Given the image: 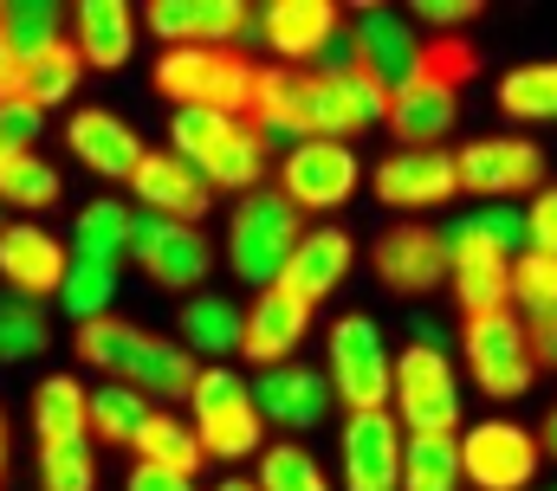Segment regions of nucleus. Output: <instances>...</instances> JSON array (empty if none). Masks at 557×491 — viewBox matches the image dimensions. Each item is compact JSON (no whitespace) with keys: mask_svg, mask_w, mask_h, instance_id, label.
Segmentation results:
<instances>
[{"mask_svg":"<svg viewBox=\"0 0 557 491\" xmlns=\"http://www.w3.org/2000/svg\"><path fill=\"white\" fill-rule=\"evenodd\" d=\"M552 491H557V486H552Z\"/></svg>","mask_w":557,"mask_h":491,"instance_id":"6e6d98bb","label":"nucleus"},{"mask_svg":"<svg viewBox=\"0 0 557 491\" xmlns=\"http://www.w3.org/2000/svg\"><path fill=\"white\" fill-rule=\"evenodd\" d=\"M357 149L350 142H324V136H311V142H298V149H285L278 155V194L298 207V214H337L350 194H357Z\"/></svg>","mask_w":557,"mask_h":491,"instance_id":"9b49d317","label":"nucleus"},{"mask_svg":"<svg viewBox=\"0 0 557 491\" xmlns=\"http://www.w3.org/2000/svg\"><path fill=\"white\" fill-rule=\"evenodd\" d=\"M389 414L403 420V433H460V381H454V363L434 337H416L396 356Z\"/></svg>","mask_w":557,"mask_h":491,"instance_id":"6e6552de","label":"nucleus"},{"mask_svg":"<svg viewBox=\"0 0 557 491\" xmlns=\"http://www.w3.org/2000/svg\"><path fill=\"white\" fill-rule=\"evenodd\" d=\"M39 491H98L91 440H78V446H39Z\"/></svg>","mask_w":557,"mask_h":491,"instance_id":"c03bdc74","label":"nucleus"},{"mask_svg":"<svg viewBox=\"0 0 557 491\" xmlns=\"http://www.w3.org/2000/svg\"><path fill=\"white\" fill-rule=\"evenodd\" d=\"M214 491H260L253 479H227V486H214Z\"/></svg>","mask_w":557,"mask_h":491,"instance_id":"5fc2aeb1","label":"nucleus"},{"mask_svg":"<svg viewBox=\"0 0 557 491\" xmlns=\"http://www.w3.org/2000/svg\"><path fill=\"white\" fill-rule=\"evenodd\" d=\"M149 85L175 104V111H227V117H253V91H260V65L234 46H169L149 65Z\"/></svg>","mask_w":557,"mask_h":491,"instance_id":"7ed1b4c3","label":"nucleus"},{"mask_svg":"<svg viewBox=\"0 0 557 491\" xmlns=\"http://www.w3.org/2000/svg\"><path fill=\"white\" fill-rule=\"evenodd\" d=\"M131 453H137V466H156V473H175V479H195L201 473V433H195V420H182V414H149L143 420V433L131 440Z\"/></svg>","mask_w":557,"mask_h":491,"instance_id":"7c9ffc66","label":"nucleus"},{"mask_svg":"<svg viewBox=\"0 0 557 491\" xmlns=\"http://www.w3.org/2000/svg\"><path fill=\"white\" fill-rule=\"evenodd\" d=\"M454 123H460V85H441V78L416 72V78L396 91L383 129L396 136V149H447Z\"/></svg>","mask_w":557,"mask_h":491,"instance_id":"b1692460","label":"nucleus"},{"mask_svg":"<svg viewBox=\"0 0 557 491\" xmlns=\"http://www.w3.org/2000/svg\"><path fill=\"white\" fill-rule=\"evenodd\" d=\"M512 304H519V317H552L557 311V252L512 259Z\"/></svg>","mask_w":557,"mask_h":491,"instance_id":"37998d69","label":"nucleus"},{"mask_svg":"<svg viewBox=\"0 0 557 491\" xmlns=\"http://www.w3.org/2000/svg\"><path fill=\"white\" fill-rule=\"evenodd\" d=\"M188 414H195V433H201V453L208 459H253L267 453V420L253 407V381L227 363H208L195 394H188Z\"/></svg>","mask_w":557,"mask_h":491,"instance_id":"39448f33","label":"nucleus"},{"mask_svg":"<svg viewBox=\"0 0 557 491\" xmlns=\"http://www.w3.org/2000/svg\"><path fill=\"white\" fill-rule=\"evenodd\" d=\"M143 26L162 39V52L169 46H234L240 52L253 33V7H240V0H149Z\"/></svg>","mask_w":557,"mask_h":491,"instance_id":"f3484780","label":"nucleus"},{"mask_svg":"<svg viewBox=\"0 0 557 491\" xmlns=\"http://www.w3.org/2000/svg\"><path fill=\"white\" fill-rule=\"evenodd\" d=\"M460 356L473 368L480 394L493 401H519L532 381H539V363H532V330L525 317L506 304V311H480V317H460Z\"/></svg>","mask_w":557,"mask_h":491,"instance_id":"0eeeda50","label":"nucleus"},{"mask_svg":"<svg viewBox=\"0 0 557 491\" xmlns=\"http://www.w3.org/2000/svg\"><path fill=\"white\" fill-rule=\"evenodd\" d=\"M403 420L383 407V414H350L344 420V491H403Z\"/></svg>","mask_w":557,"mask_h":491,"instance_id":"2eb2a0df","label":"nucleus"},{"mask_svg":"<svg viewBox=\"0 0 557 491\" xmlns=\"http://www.w3.org/2000/svg\"><path fill=\"white\" fill-rule=\"evenodd\" d=\"M298 240H305V214H298L278 188H253V194L234 201V221H227V265H234L240 285H253V291L278 285V272H285V259L298 252Z\"/></svg>","mask_w":557,"mask_h":491,"instance_id":"20e7f679","label":"nucleus"},{"mask_svg":"<svg viewBox=\"0 0 557 491\" xmlns=\"http://www.w3.org/2000/svg\"><path fill=\"white\" fill-rule=\"evenodd\" d=\"M46 343H52V324L26 304V298H0V363H33V356H46Z\"/></svg>","mask_w":557,"mask_h":491,"instance_id":"a19ab883","label":"nucleus"},{"mask_svg":"<svg viewBox=\"0 0 557 491\" xmlns=\"http://www.w3.org/2000/svg\"><path fill=\"white\" fill-rule=\"evenodd\" d=\"M441 240H447V291H454L460 317H480V311H506L512 304V259L506 252L467 240L454 227H441Z\"/></svg>","mask_w":557,"mask_h":491,"instance_id":"aec40b11","label":"nucleus"},{"mask_svg":"<svg viewBox=\"0 0 557 491\" xmlns=\"http://www.w3.org/2000/svg\"><path fill=\"white\" fill-rule=\"evenodd\" d=\"M131 201L149 207V214H162V221H188V227H201L208 207H214V188H208L175 149H149V155L137 162V175H131Z\"/></svg>","mask_w":557,"mask_h":491,"instance_id":"6ab92c4d","label":"nucleus"},{"mask_svg":"<svg viewBox=\"0 0 557 491\" xmlns=\"http://www.w3.org/2000/svg\"><path fill=\"white\" fill-rule=\"evenodd\" d=\"M72 350H78V363H91L104 381H131L137 394H149V407L188 401L195 381H201V363L175 337H156V330L131 324V317H91V324H78Z\"/></svg>","mask_w":557,"mask_h":491,"instance_id":"f257e3e1","label":"nucleus"},{"mask_svg":"<svg viewBox=\"0 0 557 491\" xmlns=\"http://www.w3.org/2000/svg\"><path fill=\"white\" fill-rule=\"evenodd\" d=\"M344 26H350V20H344L337 0H273V7L260 13V46L278 52V65L311 72V65L331 52V39H337Z\"/></svg>","mask_w":557,"mask_h":491,"instance_id":"4468645a","label":"nucleus"},{"mask_svg":"<svg viewBox=\"0 0 557 491\" xmlns=\"http://www.w3.org/2000/svg\"><path fill=\"white\" fill-rule=\"evenodd\" d=\"M78 78H85V59H78L72 39H59L52 52H39V59L26 65V104L52 111V104H65V98L78 91Z\"/></svg>","mask_w":557,"mask_h":491,"instance_id":"58836bf2","label":"nucleus"},{"mask_svg":"<svg viewBox=\"0 0 557 491\" xmlns=\"http://www.w3.org/2000/svg\"><path fill=\"white\" fill-rule=\"evenodd\" d=\"M409 20L428 26V39H447V33H460L467 20H480V0H416Z\"/></svg>","mask_w":557,"mask_h":491,"instance_id":"49530a36","label":"nucleus"},{"mask_svg":"<svg viewBox=\"0 0 557 491\" xmlns=\"http://www.w3.org/2000/svg\"><path fill=\"white\" fill-rule=\"evenodd\" d=\"M124 491H195V479H175V473H156V466H131V486Z\"/></svg>","mask_w":557,"mask_h":491,"instance_id":"3c124183","label":"nucleus"},{"mask_svg":"<svg viewBox=\"0 0 557 491\" xmlns=\"http://www.w3.org/2000/svg\"><path fill=\"white\" fill-rule=\"evenodd\" d=\"M65 142H72V155L91 168V175H104V181H124L131 188V175H137V162L149 155V142H143L131 123L117 117V111H78V117L65 123Z\"/></svg>","mask_w":557,"mask_h":491,"instance_id":"393cba45","label":"nucleus"},{"mask_svg":"<svg viewBox=\"0 0 557 491\" xmlns=\"http://www.w3.org/2000/svg\"><path fill=\"white\" fill-rule=\"evenodd\" d=\"M376 201L383 207H403V214H428V207H447L460 194V168H454V149H396L376 162Z\"/></svg>","mask_w":557,"mask_h":491,"instance_id":"dca6fc26","label":"nucleus"},{"mask_svg":"<svg viewBox=\"0 0 557 491\" xmlns=\"http://www.w3.org/2000/svg\"><path fill=\"white\" fill-rule=\"evenodd\" d=\"M169 149L221 194H253L267 181V155H273V142L253 123L227 117V111H175L169 117Z\"/></svg>","mask_w":557,"mask_h":491,"instance_id":"f03ea898","label":"nucleus"},{"mask_svg":"<svg viewBox=\"0 0 557 491\" xmlns=\"http://www.w3.org/2000/svg\"><path fill=\"white\" fill-rule=\"evenodd\" d=\"M324 375H331V394L350 407V414H383L396 401V356L383 343V330L370 317H337L331 324V350H324Z\"/></svg>","mask_w":557,"mask_h":491,"instance_id":"423d86ee","label":"nucleus"},{"mask_svg":"<svg viewBox=\"0 0 557 491\" xmlns=\"http://www.w3.org/2000/svg\"><path fill=\"white\" fill-rule=\"evenodd\" d=\"M131 234H137V207L131 201H91L72 221V259H104L124 265L131 259Z\"/></svg>","mask_w":557,"mask_h":491,"instance_id":"2f4dec72","label":"nucleus"},{"mask_svg":"<svg viewBox=\"0 0 557 491\" xmlns=\"http://www.w3.org/2000/svg\"><path fill=\"white\" fill-rule=\"evenodd\" d=\"M0 33L33 65L39 52H52L59 39H72V13L59 0H0Z\"/></svg>","mask_w":557,"mask_h":491,"instance_id":"473e14b6","label":"nucleus"},{"mask_svg":"<svg viewBox=\"0 0 557 491\" xmlns=\"http://www.w3.org/2000/svg\"><path fill=\"white\" fill-rule=\"evenodd\" d=\"M545 466V446L519 420H480L460 433V473L473 491H532Z\"/></svg>","mask_w":557,"mask_h":491,"instance_id":"9d476101","label":"nucleus"},{"mask_svg":"<svg viewBox=\"0 0 557 491\" xmlns=\"http://www.w3.org/2000/svg\"><path fill=\"white\" fill-rule=\"evenodd\" d=\"M65 194L59 168L46 155H0V207L13 214H52Z\"/></svg>","mask_w":557,"mask_h":491,"instance_id":"f704fd0d","label":"nucleus"},{"mask_svg":"<svg viewBox=\"0 0 557 491\" xmlns=\"http://www.w3.org/2000/svg\"><path fill=\"white\" fill-rule=\"evenodd\" d=\"M370 265H376V278H383L396 298H428V291L447 285V240H441V227H428V221H396L389 234H376Z\"/></svg>","mask_w":557,"mask_h":491,"instance_id":"ddd939ff","label":"nucleus"},{"mask_svg":"<svg viewBox=\"0 0 557 491\" xmlns=\"http://www.w3.org/2000/svg\"><path fill=\"white\" fill-rule=\"evenodd\" d=\"M539 446H545V459H557V401L545 407V420H539Z\"/></svg>","mask_w":557,"mask_h":491,"instance_id":"603ef678","label":"nucleus"},{"mask_svg":"<svg viewBox=\"0 0 557 491\" xmlns=\"http://www.w3.org/2000/svg\"><path fill=\"white\" fill-rule=\"evenodd\" d=\"M131 265L156 291H195L214 265V246L201 227L188 221H162V214H137V234H131Z\"/></svg>","mask_w":557,"mask_h":491,"instance_id":"f8f14e48","label":"nucleus"},{"mask_svg":"<svg viewBox=\"0 0 557 491\" xmlns=\"http://www.w3.org/2000/svg\"><path fill=\"white\" fill-rule=\"evenodd\" d=\"M149 414H156L149 394H137L131 381H98V394H91V433H98V446H131Z\"/></svg>","mask_w":557,"mask_h":491,"instance_id":"e433bc0d","label":"nucleus"},{"mask_svg":"<svg viewBox=\"0 0 557 491\" xmlns=\"http://www.w3.org/2000/svg\"><path fill=\"white\" fill-rule=\"evenodd\" d=\"M65 265H72V246L52 240L39 221H13V227H0V285L13 291V298H59V285H65Z\"/></svg>","mask_w":557,"mask_h":491,"instance_id":"a211bd4d","label":"nucleus"},{"mask_svg":"<svg viewBox=\"0 0 557 491\" xmlns=\"http://www.w3.org/2000/svg\"><path fill=\"white\" fill-rule=\"evenodd\" d=\"M33 440L39 446H78V440H91V388L78 375H46L33 388Z\"/></svg>","mask_w":557,"mask_h":491,"instance_id":"c756f323","label":"nucleus"},{"mask_svg":"<svg viewBox=\"0 0 557 491\" xmlns=\"http://www.w3.org/2000/svg\"><path fill=\"white\" fill-rule=\"evenodd\" d=\"M7 453H13V440H7V407H0V479H7Z\"/></svg>","mask_w":557,"mask_h":491,"instance_id":"864d4df0","label":"nucleus"},{"mask_svg":"<svg viewBox=\"0 0 557 491\" xmlns=\"http://www.w3.org/2000/svg\"><path fill=\"white\" fill-rule=\"evenodd\" d=\"M137 26L143 13L124 0H85L72 13V46L85 59V72H124L131 52H137Z\"/></svg>","mask_w":557,"mask_h":491,"instance_id":"a878e982","label":"nucleus"},{"mask_svg":"<svg viewBox=\"0 0 557 491\" xmlns=\"http://www.w3.org/2000/svg\"><path fill=\"white\" fill-rule=\"evenodd\" d=\"M331 375L305 363H278V368H260L253 375V407L267 427H292V433H311L324 414H331Z\"/></svg>","mask_w":557,"mask_h":491,"instance_id":"412c9836","label":"nucleus"},{"mask_svg":"<svg viewBox=\"0 0 557 491\" xmlns=\"http://www.w3.org/2000/svg\"><path fill=\"white\" fill-rule=\"evenodd\" d=\"M117 278H124V265H104V259H72V265H65V285H59V304H65L78 324L111 317Z\"/></svg>","mask_w":557,"mask_h":491,"instance_id":"4c0bfd02","label":"nucleus"},{"mask_svg":"<svg viewBox=\"0 0 557 491\" xmlns=\"http://www.w3.org/2000/svg\"><path fill=\"white\" fill-rule=\"evenodd\" d=\"M305 330H311V304H298L292 291L267 285V291L253 298V311H247V343H240V356L260 363V368H278V363H292V350L305 343Z\"/></svg>","mask_w":557,"mask_h":491,"instance_id":"bb28decb","label":"nucleus"},{"mask_svg":"<svg viewBox=\"0 0 557 491\" xmlns=\"http://www.w3.org/2000/svg\"><path fill=\"white\" fill-rule=\"evenodd\" d=\"M46 136V111L26 104V98H7L0 104V155H33Z\"/></svg>","mask_w":557,"mask_h":491,"instance_id":"a18cd8bd","label":"nucleus"},{"mask_svg":"<svg viewBox=\"0 0 557 491\" xmlns=\"http://www.w3.org/2000/svg\"><path fill=\"white\" fill-rule=\"evenodd\" d=\"M525 227H532V252H557V181H545L525 201Z\"/></svg>","mask_w":557,"mask_h":491,"instance_id":"de8ad7c7","label":"nucleus"},{"mask_svg":"<svg viewBox=\"0 0 557 491\" xmlns=\"http://www.w3.org/2000/svg\"><path fill=\"white\" fill-rule=\"evenodd\" d=\"M454 168H460V194L480 201H519L545 188V149L532 136H473L454 149Z\"/></svg>","mask_w":557,"mask_h":491,"instance_id":"1a4fd4ad","label":"nucleus"},{"mask_svg":"<svg viewBox=\"0 0 557 491\" xmlns=\"http://www.w3.org/2000/svg\"><path fill=\"white\" fill-rule=\"evenodd\" d=\"M175 343L195 356V363H214V356H240L247 343V311L221 291H195L182 311H175Z\"/></svg>","mask_w":557,"mask_h":491,"instance_id":"cd10ccee","label":"nucleus"},{"mask_svg":"<svg viewBox=\"0 0 557 491\" xmlns=\"http://www.w3.org/2000/svg\"><path fill=\"white\" fill-rule=\"evenodd\" d=\"M7 98H26V59L7 46V33H0V104Z\"/></svg>","mask_w":557,"mask_h":491,"instance_id":"8fccbe9b","label":"nucleus"},{"mask_svg":"<svg viewBox=\"0 0 557 491\" xmlns=\"http://www.w3.org/2000/svg\"><path fill=\"white\" fill-rule=\"evenodd\" d=\"M253 486L260 491H331V479H324V466L298 440H278V446L260 453V479Z\"/></svg>","mask_w":557,"mask_h":491,"instance_id":"ea45409f","label":"nucleus"},{"mask_svg":"<svg viewBox=\"0 0 557 491\" xmlns=\"http://www.w3.org/2000/svg\"><path fill=\"white\" fill-rule=\"evenodd\" d=\"M350 265H357V240L344 234V227H305V240H298V252L285 259V272H278V291H292L298 304H324L344 278H350Z\"/></svg>","mask_w":557,"mask_h":491,"instance_id":"5701e85b","label":"nucleus"},{"mask_svg":"<svg viewBox=\"0 0 557 491\" xmlns=\"http://www.w3.org/2000/svg\"><path fill=\"white\" fill-rule=\"evenodd\" d=\"M499 111L512 123H557V59L512 65L499 78Z\"/></svg>","mask_w":557,"mask_h":491,"instance_id":"c9c22d12","label":"nucleus"},{"mask_svg":"<svg viewBox=\"0 0 557 491\" xmlns=\"http://www.w3.org/2000/svg\"><path fill=\"white\" fill-rule=\"evenodd\" d=\"M454 234L493 246V252H506V259H525V252H532L525 207H480V214H460V221H454Z\"/></svg>","mask_w":557,"mask_h":491,"instance_id":"79ce46f5","label":"nucleus"},{"mask_svg":"<svg viewBox=\"0 0 557 491\" xmlns=\"http://www.w3.org/2000/svg\"><path fill=\"white\" fill-rule=\"evenodd\" d=\"M460 433H409L403 446V491H460Z\"/></svg>","mask_w":557,"mask_h":491,"instance_id":"72a5a7b5","label":"nucleus"},{"mask_svg":"<svg viewBox=\"0 0 557 491\" xmlns=\"http://www.w3.org/2000/svg\"><path fill=\"white\" fill-rule=\"evenodd\" d=\"M350 39H357V59L389 85V91H403L409 78L421 72V33L409 13H389V7H363L357 20H350Z\"/></svg>","mask_w":557,"mask_h":491,"instance_id":"4be33fe9","label":"nucleus"},{"mask_svg":"<svg viewBox=\"0 0 557 491\" xmlns=\"http://www.w3.org/2000/svg\"><path fill=\"white\" fill-rule=\"evenodd\" d=\"M525 330H532V363L557 375V311L552 317H525Z\"/></svg>","mask_w":557,"mask_h":491,"instance_id":"09e8293b","label":"nucleus"},{"mask_svg":"<svg viewBox=\"0 0 557 491\" xmlns=\"http://www.w3.org/2000/svg\"><path fill=\"white\" fill-rule=\"evenodd\" d=\"M247 123H253L273 149L311 142V129H305V72H292V65H260V91H253V117Z\"/></svg>","mask_w":557,"mask_h":491,"instance_id":"c85d7f7f","label":"nucleus"}]
</instances>
